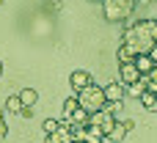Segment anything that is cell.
I'll return each mask as SVG.
<instances>
[{
	"mask_svg": "<svg viewBox=\"0 0 157 143\" xmlns=\"http://www.w3.org/2000/svg\"><path fill=\"white\" fill-rule=\"evenodd\" d=\"M157 44V19H138L121 33V47H119V63L121 61H135V55L149 52Z\"/></svg>",
	"mask_w": 157,
	"mask_h": 143,
	"instance_id": "1",
	"label": "cell"
},
{
	"mask_svg": "<svg viewBox=\"0 0 157 143\" xmlns=\"http://www.w3.org/2000/svg\"><path fill=\"white\" fill-rule=\"evenodd\" d=\"M135 6H138V0H102V11H105V19L108 22H127L130 17H132V11H135Z\"/></svg>",
	"mask_w": 157,
	"mask_h": 143,
	"instance_id": "2",
	"label": "cell"
},
{
	"mask_svg": "<svg viewBox=\"0 0 157 143\" xmlns=\"http://www.w3.org/2000/svg\"><path fill=\"white\" fill-rule=\"evenodd\" d=\"M77 105H80V107H86L88 113L102 110V107L108 105V99H105V88H99V85L88 83L86 88H80V91H77Z\"/></svg>",
	"mask_w": 157,
	"mask_h": 143,
	"instance_id": "3",
	"label": "cell"
},
{
	"mask_svg": "<svg viewBox=\"0 0 157 143\" xmlns=\"http://www.w3.org/2000/svg\"><path fill=\"white\" fill-rule=\"evenodd\" d=\"M119 80H121L124 85H132V83L141 80V72H138L135 61H121V63H119Z\"/></svg>",
	"mask_w": 157,
	"mask_h": 143,
	"instance_id": "4",
	"label": "cell"
},
{
	"mask_svg": "<svg viewBox=\"0 0 157 143\" xmlns=\"http://www.w3.org/2000/svg\"><path fill=\"white\" fill-rule=\"evenodd\" d=\"M88 83H94V74L91 72H86V69H75L72 74H69V85H72V91L77 94L80 88H86Z\"/></svg>",
	"mask_w": 157,
	"mask_h": 143,
	"instance_id": "5",
	"label": "cell"
},
{
	"mask_svg": "<svg viewBox=\"0 0 157 143\" xmlns=\"http://www.w3.org/2000/svg\"><path fill=\"white\" fill-rule=\"evenodd\" d=\"M124 94H127V85H124L121 80H116V83H110V85L105 88V99H108V102H121Z\"/></svg>",
	"mask_w": 157,
	"mask_h": 143,
	"instance_id": "6",
	"label": "cell"
},
{
	"mask_svg": "<svg viewBox=\"0 0 157 143\" xmlns=\"http://www.w3.org/2000/svg\"><path fill=\"white\" fill-rule=\"evenodd\" d=\"M124 135H127V127H124V121H121V124L116 121V124H113V130H108V132H105V138H102V141H108V143H119V141H124Z\"/></svg>",
	"mask_w": 157,
	"mask_h": 143,
	"instance_id": "7",
	"label": "cell"
},
{
	"mask_svg": "<svg viewBox=\"0 0 157 143\" xmlns=\"http://www.w3.org/2000/svg\"><path fill=\"white\" fill-rule=\"evenodd\" d=\"M135 66H138L141 74H149V72L155 69V61L149 58V52H141V55H135Z\"/></svg>",
	"mask_w": 157,
	"mask_h": 143,
	"instance_id": "8",
	"label": "cell"
},
{
	"mask_svg": "<svg viewBox=\"0 0 157 143\" xmlns=\"http://www.w3.org/2000/svg\"><path fill=\"white\" fill-rule=\"evenodd\" d=\"M3 110L11 113V116H19V110H22V99H19V94H17V96H8L6 105H3Z\"/></svg>",
	"mask_w": 157,
	"mask_h": 143,
	"instance_id": "9",
	"label": "cell"
},
{
	"mask_svg": "<svg viewBox=\"0 0 157 143\" xmlns=\"http://www.w3.org/2000/svg\"><path fill=\"white\" fill-rule=\"evenodd\" d=\"M19 99H22V105H36V99H39V94L33 91V88H25V91H19Z\"/></svg>",
	"mask_w": 157,
	"mask_h": 143,
	"instance_id": "10",
	"label": "cell"
},
{
	"mask_svg": "<svg viewBox=\"0 0 157 143\" xmlns=\"http://www.w3.org/2000/svg\"><path fill=\"white\" fill-rule=\"evenodd\" d=\"M141 102H144V107H146V110H155L157 94H155V91H149V88H146V91H144V94H141Z\"/></svg>",
	"mask_w": 157,
	"mask_h": 143,
	"instance_id": "11",
	"label": "cell"
},
{
	"mask_svg": "<svg viewBox=\"0 0 157 143\" xmlns=\"http://www.w3.org/2000/svg\"><path fill=\"white\" fill-rule=\"evenodd\" d=\"M75 107H77V94H75V96H69V99L63 102V119H66V116H69Z\"/></svg>",
	"mask_w": 157,
	"mask_h": 143,
	"instance_id": "12",
	"label": "cell"
},
{
	"mask_svg": "<svg viewBox=\"0 0 157 143\" xmlns=\"http://www.w3.org/2000/svg\"><path fill=\"white\" fill-rule=\"evenodd\" d=\"M8 138V124H6V110H0V141Z\"/></svg>",
	"mask_w": 157,
	"mask_h": 143,
	"instance_id": "13",
	"label": "cell"
},
{
	"mask_svg": "<svg viewBox=\"0 0 157 143\" xmlns=\"http://www.w3.org/2000/svg\"><path fill=\"white\" fill-rule=\"evenodd\" d=\"M58 124H61V121H55V119H47V121H44V132H47V135H50V132H55V130H58Z\"/></svg>",
	"mask_w": 157,
	"mask_h": 143,
	"instance_id": "14",
	"label": "cell"
},
{
	"mask_svg": "<svg viewBox=\"0 0 157 143\" xmlns=\"http://www.w3.org/2000/svg\"><path fill=\"white\" fill-rule=\"evenodd\" d=\"M149 58H152V61H155V63H157V44H155V47H152V50H149Z\"/></svg>",
	"mask_w": 157,
	"mask_h": 143,
	"instance_id": "15",
	"label": "cell"
},
{
	"mask_svg": "<svg viewBox=\"0 0 157 143\" xmlns=\"http://www.w3.org/2000/svg\"><path fill=\"white\" fill-rule=\"evenodd\" d=\"M0 74H3V61H0Z\"/></svg>",
	"mask_w": 157,
	"mask_h": 143,
	"instance_id": "16",
	"label": "cell"
},
{
	"mask_svg": "<svg viewBox=\"0 0 157 143\" xmlns=\"http://www.w3.org/2000/svg\"><path fill=\"white\" fill-rule=\"evenodd\" d=\"M155 113H157V102H155Z\"/></svg>",
	"mask_w": 157,
	"mask_h": 143,
	"instance_id": "17",
	"label": "cell"
},
{
	"mask_svg": "<svg viewBox=\"0 0 157 143\" xmlns=\"http://www.w3.org/2000/svg\"><path fill=\"white\" fill-rule=\"evenodd\" d=\"M0 6H3V0H0Z\"/></svg>",
	"mask_w": 157,
	"mask_h": 143,
	"instance_id": "18",
	"label": "cell"
}]
</instances>
